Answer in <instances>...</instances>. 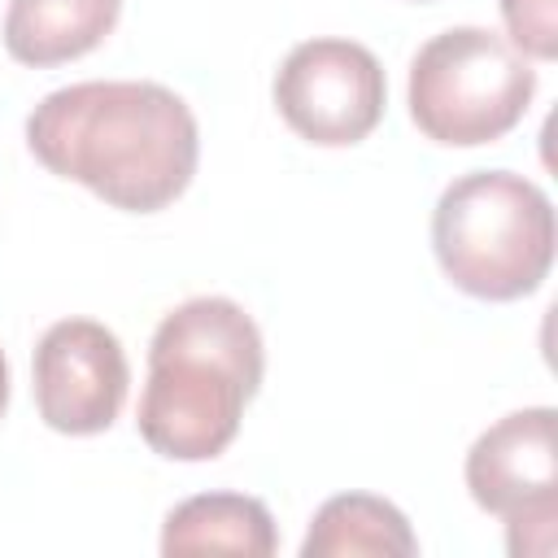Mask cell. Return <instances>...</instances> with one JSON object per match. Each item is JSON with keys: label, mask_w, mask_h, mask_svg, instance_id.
Segmentation results:
<instances>
[{"label": "cell", "mask_w": 558, "mask_h": 558, "mask_svg": "<svg viewBox=\"0 0 558 558\" xmlns=\"http://www.w3.org/2000/svg\"><path fill=\"white\" fill-rule=\"evenodd\" d=\"M536 96V70L484 26L432 35L410 61V118L449 148L493 144L514 131Z\"/></svg>", "instance_id": "cell-4"}, {"label": "cell", "mask_w": 558, "mask_h": 558, "mask_svg": "<svg viewBox=\"0 0 558 558\" xmlns=\"http://www.w3.org/2000/svg\"><path fill=\"white\" fill-rule=\"evenodd\" d=\"M554 235L549 196L510 170L453 179L432 214L440 270L480 301H519L536 292L554 266Z\"/></svg>", "instance_id": "cell-3"}, {"label": "cell", "mask_w": 558, "mask_h": 558, "mask_svg": "<svg viewBox=\"0 0 558 558\" xmlns=\"http://www.w3.org/2000/svg\"><path fill=\"white\" fill-rule=\"evenodd\" d=\"M122 0H9L4 48L13 61L48 70L105 44Z\"/></svg>", "instance_id": "cell-9"}, {"label": "cell", "mask_w": 558, "mask_h": 558, "mask_svg": "<svg viewBox=\"0 0 558 558\" xmlns=\"http://www.w3.org/2000/svg\"><path fill=\"white\" fill-rule=\"evenodd\" d=\"M384 70L353 39H305L275 74L279 118L318 148H349L384 118Z\"/></svg>", "instance_id": "cell-6"}, {"label": "cell", "mask_w": 558, "mask_h": 558, "mask_svg": "<svg viewBox=\"0 0 558 558\" xmlns=\"http://www.w3.org/2000/svg\"><path fill=\"white\" fill-rule=\"evenodd\" d=\"M131 384L126 353L105 323L61 318L35 349V405L61 436H96L122 414Z\"/></svg>", "instance_id": "cell-7"}, {"label": "cell", "mask_w": 558, "mask_h": 558, "mask_svg": "<svg viewBox=\"0 0 558 558\" xmlns=\"http://www.w3.org/2000/svg\"><path fill=\"white\" fill-rule=\"evenodd\" d=\"M4 405H9V366H4V353H0V418H4Z\"/></svg>", "instance_id": "cell-12"}, {"label": "cell", "mask_w": 558, "mask_h": 558, "mask_svg": "<svg viewBox=\"0 0 558 558\" xmlns=\"http://www.w3.org/2000/svg\"><path fill=\"white\" fill-rule=\"evenodd\" d=\"M501 17L519 52L536 61L558 57V0H501Z\"/></svg>", "instance_id": "cell-11"}, {"label": "cell", "mask_w": 558, "mask_h": 558, "mask_svg": "<svg viewBox=\"0 0 558 558\" xmlns=\"http://www.w3.org/2000/svg\"><path fill=\"white\" fill-rule=\"evenodd\" d=\"M39 166L92 187L126 214H157L196 174V118L161 83H74L44 96L26 118Z\"/></svg>", "instance_id": "cell-1"}, {"label": "cell", "mask_w": 558, "mask_h": 558, "mask_svg": "<svg viewBox=\"0 0 558 558\" xmlns=\"http://www.w3.org/2000/svg\"><path fill=\"white\" fill-rule=\"evenodd\" d=\"M279 549V532L270 510L244 493H201L166 514L161 554L166 558H270Z\"/></svg>", "instance_id": "cell-8"}, {"label": "cell", "mask_w": 558, "mask_h": 558, "mask_svg": "<svg viewBox=\"0 0 558 558\" xmlns=\"http://www.w3.org/2000/svg\"><path fill=\"white\" fill-rule=\"evenodd\" d=\"M418 554V541L410 532V519L371 493H340L323 501L314 514L301 558H410Z\"/></svg>", "instance_id": "cell-10"}, {"label": "cell", "mask_w": 558, "mask_h": 558, "mask_svg": "<svg viewBox=\"0 0 558 558\" xmlns=\"http://www.w3.org/2000/svg\"><path fill=\"white\" fill-rule=\"evenodd\" d=\"M266 371L262 331L227 296H192L170 310L148 344L140 436L174 462L218 458Z\"/></svg>", "instance_id": "cell-2"}, {"label": "cell", "mask_w": 558, "mask_h": 558, "mask_svg": "<svg viewBox=\"0 0 558 558\" xmlns=\"http://www.w3.org/2000/svg\"><path fill=\"white\" fill-rule=\"evenodd\" d=\"M558 414L549 405L497 418L466 453V488L480 510L506 519L510 554H549L558 519Z\"/></svg>", "instance_id": "cell-5"}]
</instances>
